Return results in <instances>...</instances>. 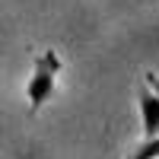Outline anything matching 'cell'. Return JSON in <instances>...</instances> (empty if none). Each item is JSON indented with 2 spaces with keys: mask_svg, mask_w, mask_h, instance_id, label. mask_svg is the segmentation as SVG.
<instances>
[{
  "mask_svg": "<svg viewBox=\"0 0 159 159\" xmlns=\"http://www.w3.org/2000/svg\"><path fill=\"white\" fill-rule=\"evenodd\" d=\"M137 102H140V118H143V134L150 137H159V96L153 89L140 86L137 89Z\"/></svg>",
  "mask_w": 159,
  "mask_h": 159,
  "instance_id": "obj_2",
  "label": "cell"
},
{
  "mask_svg": "<svg viewBox=\"0 0 159 159\" xmlns=\"http://www.w3.org/2000/svg\"><path fill=\"white\" fill-rule=\"evenodd\" d=\"M127 159H159V137H150V140H143L137 150H130Z\"/></svg>",
  "mask_w": 159,
  "mask_h": 159,
  "instance_id": "obj_3",
  "label": "cell"
},
{
  "mask_svg": "<svg viewBox=\"0 0 159 159\" xmlns=\"http://www.w3.org/2000/svg\"><path fill=\"white\" fill-rule=\"evenodd\" d=\"M61 67H64V64H61V57H57V51H42V54L35 57L32 76H29V83H25V96H29V115H35L51 96H54Z\"/></svg>",
  "mask_w": 159,
  "mask_h": 159,
  "instance_id": "obj_1",
  "label": "cell"
},
{
  "mask_svg": "<svg viewBox=\"0 0 159 159\" xmlns=\"http://www.w3.org/2000/svg\"><path fill=\"white\" fill-rule=\"evenodd\" d=\"M147 89H153L156 96H159V73H153V70L147 73Z\"/></svg>",
  "mask_w": 159,
  "mask_h": 159,
  "instance_id": "obj_4",
  "label": "cell"
}]
</instances>
